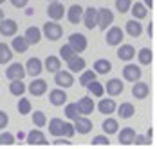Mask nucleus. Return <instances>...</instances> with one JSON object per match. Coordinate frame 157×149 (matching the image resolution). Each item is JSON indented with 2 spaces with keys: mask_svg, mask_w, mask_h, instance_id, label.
<instances>
[{
  "mask_svg": "<svg viewBox=\"0 0 157 149\" xmlns=\"http://www.w3.org/2000/svg\"><path fill=\"white\" fill-rule=\"evenodd\" d=\"M42 35H45V38H49L51 42H56V40H60V38H62L63 29H62V26H60L56 20H49V22L44 24Z\"/></svg>",
  "mask_w": 157,
  "mask_h": 149,
  "instance_id": "nucleus-1",
  "label": "nucleus"
},
{
  "mask_svg": "<svg viewBox=\"0 0 157 149\" xmlns=\"http://www.w3.org/2000/svg\"><path fill=\"white\" fill-rule=\"evenodd\" d=\"M54 84H56V87L69 89V87H72V85H74V77H72V73H71L69 69H67V71L58 69V71L54 73Z\"/></svg>",
  "mask_w": 157,
  "mask_h": 149,
  "instance_id": "nucleus-2",
  "label": "nucleus"
},
{
  "mask_svg": "<svg viewBox=\"0 0 157 149\" xmlns=\"http://www.w3.org/2000/svg\"><path fill=\"white\" fill-rule=\"evenodd\" d=\"M105 33H107L105 35V42H107L109 46H119L121 40H123V36H125L123 29L117 27V26H110V27H107Z\"/></svg>",
  "mask_w": 157,
  "mask_h": 149,
  "instance_id": "nucleus-3",
  "label": "nucleus"
},
{
  "mask_svg": "<svg viewBox=\"0 0 157 149\" xmlns=\"http://www.w3.org/2000/svg\"><path fill=\"white\" fill-rule=\"evenodd\" d=\"M112 22H114V13L110 11L109 7H101V9H98V29H101V31H105L107 27L112 26Z\"/></svg>",
  "mask_w": 157,
  "mask_h": 149,
  "instance_id": "nucleus-4",
  "label": "nucleus"
},
{
  "mask_svg": "<svg viewBox=\"0 0 157 149\" xmlns=\"http://www.w3.org/2000/svg\"><path fill=\"white\" fill-rule=\"evenodd\" d=\"M25 142H27V146H31V147H38V146H47V138H45V135L40 131V129H33L31 133H27L25 135Z\"/></svg>",
  "mask_w": 157,
  "mask_h": 149,
  "instance_id": "nucleus-5",
  "label": "nucleus"
},
{
  "mask_svg": "<svg viewBox=\"0 0 157 149\" xmlns=\"http://www.w3.org/2000/svg\"><path fill=\"white\" fill-rule=\"evenodd\" d=\"M69 46L76 51L78 55L83 53V51L87 49V36L83 33H72L69 36Z\"/></svg>",
  "mask_w": 157,
  "mask_h": 149,
  "instance_id": "nucleus-6",
  "label": "nucleus"
},
{
  "mask_svg": "<svg viewBox=\"0 0 157 149\" xmlns=\"http://www.w3.org/2000/svg\"><path fill=\"white\" fill-rule=\"evenodd\" d=\"M81 22L85 24V27L87 29H96V26H98V9L96 7H87V9H83V17H81Z\"/></svg>",
  "mask_w": 157,
  "mask_h": 149,
  "instance_id": "nucleus-7",
  "label": "nucleus"
},
{
  "mask_svg": "<svg viewBox=\"0 0 157 149\" xmlns=\"http://www.w3.org/2000/svg\"><path fill=\"white\" fill-rule=\"evenodd\" d=\"M74 124V131L79 133V135H89V133L92 131V122L87 118V115H79L78 118H74L72 120Z\"/></svg>",
  "mask_w": 157,
  "mask_h": 149,
  "instance_id": "nucleus-8",
  "label": "nucleus"
},
{
  "mask_svg": "<svg viewBox=\"0 0 157 149\" xmlns=\"http://www.w3.org/2000/svg\"><path fill=\"white\" fill-rule=\"evenodd\" d=\"M24 77H25V67L22 66L20 62H13L11 66L6 69V78L7 80H24Z\"/></svg>",
  "mask_w": 157,
  "mask_h": 149,
  "instance_id": "nucleus-9",
  "label": "nucleus"
},
{
  "mask_svg": "<svg viewBox=\"0 0 157 149\" xmlns=\"http://www.w3.org/2000/svg\"><path fill=\"white\" fill-rule=\"evenodd\" d=\"M141 75H143V69L136 64H126L123 67V78L126 82H136V80H141Z\"/></svg>",
  "mask_w": 157,
  "mask_h": 149,
  "instance_id": "nucleus-10",
  "label": "nucleus"
},
{
  "mask_svg": "<svg viewBox=\"0 0 157 149\" xmlns=\"http://www.w3.org/2000/svg\"><path fill=\"white\" fill-rule=\"evenodd\" d=\"M47 15L51 20H62L63 15H65V7H63V4L60 0H52V2H49V7H47Z\"/></svg>",
  "mask_w": 157,
  "mask_h": 149,
  "instance_id": "nucleus-11",
  "label": "nucleus"
},
{
  "mask_svg": "<svg viewBox=\"0 0 157 149\" xmlns=\"http://www.w3.org/2000/svg\"><path fill=\"white\" fill-rule=\"evenodd\" d=\"M29 93H31L33 97H44L45 93H47V82L45 80H42V78H38V77H34V80L29 84V87H25Z\"/></svg>",
  "mask_w": 157,
  "mask_h": 149,
  "instance_id": "nucleus-12",
  "label": "nucleus"
},
{
  "mask_svg": "<svg viewBox=\"0 0 157 149\" xmlns=\"http://www.w3.org/2000/svg\"><path fill=\"white\" fill-rule=\"evenodd\" d=\"M49 102H51L52 106H56V107L67 104V93H65V89H63V87H54V89H51V91H49Z\"/></svg>",
  "mask_w": 157,
  "mask_h": 149,
  "instance_id": "nucleus-13",
  "label": "nucleus"
},
{
  "mask_svg": "<svg viewBox=\"0 0 157 149\" xmlns=\"http://www.w3.org/2000/svg\"><path fill=\"white\" fill-rule=\"evenodd\" d=\"M24 67H25V75H29V77L34 78V77H40V73L44 71V62L34 56V58H29Z\"/></svg>",
  "mask_w": 157,
  "mask_h": 149,
  "instance_id": "nucleus-14",
  "label": "nucleus"
},
{
  "mask_svg": "<svg viewBox=\"0 0 157 149\" xmlns=\"http://www.w3.org/2000/svg\"><path fill=\"white\" fill-rule=\"evenodd\" d=\"M18 31V26L13 18H2L0 20V35L2 36H15Z\"/></svg>",
  "mask_w": 157,
  "mask_h": 149,
  "instance_id": "nucleus-15",
  "label": "nucleus"
},
{
  "mask_svg": "<svg viewBox=\"0 0 157 149\" xmlns=\"http://www.w3.org/2000/svg\"><path fill=\"white\" fill-rule=\"evenodd\" d=\"M150 93V85L146 82H141V80H136L134 85H132V97L137 100H144Z\"/></svg>",
  "mask_w": 157,
  "mask_h": 149,
  "instance_id": "nucleus-16",
  "label": "nucleus"
},
{
  "mask_svg": "<svg viewBox=\"0 0 157 149\" xmlns=\"http://www.w3.org/2000/svg\"><path fill=\"white\" fill-rule=\"evenodd\" d=\"M105 91H107V95H110V97H117V95H121L125 91V84L121 82V78H110L109 82H107Z\"/></svg>",
  "mask_w": 157,
  "mask_h": 149,
  "instance_id": "nucleus-17",
  "label": "nucleus"
},
{
  "mask_svg": "<svg viewBox=\"0 0 157 149\" xmlns=\"http://www.w3.org/2000/svg\"><path fill=\"white\" fill-rule=\"evenodd\" d=\"M65 15H67V20H69L71 24H79V22H81V17H83V7H81L79 4H72V6L65 11Z\"/></svg>",
  "mask_w": 157,
  "mask_h": 149,
  "instance_id": "nucleus-18",
  "label": "nucleus"
},
{
  "mask_svg": "<svg viewBox=\"0 0 157 149\" xmlns=\"http://www.w3.org/2000/svg\"><path fill=\"white\" fill-rule=\"evenodd\" d=\"M76 106H78L79 115H90V113L96 109V104H94V100L90 98V97H83V98H79L78 102H76Z\"/></svg>",
  "mask_w": 157,
  "mask_h": 149,
  "instance_id": "nucleus-19",
  "label": "nucleus"
},
{
  "mask_svg": "<svg viewBox=\"0 0 157 149\" xmlns=\"http://www.w3.org/2000/svg\"><path fill=\"white\" fill-rule=\"evenodd\" d=\"M116 135H117L119 146H132L134 136H136V129L134 127H125V129H121V133L117 131Z\"/></svg>",
  "mask_w": 157,
  "mask_h": 149,
  "instance_id": "nucleus-20",
  "label": "nucleus"
},
{
  "mask_svg": "<svg viewBox=\"0 0 157 149\" xmlns=\"http://www.w3.org/2000/svg\"><path fill=\"white\" fill-rule=\"evenodd\" d=\"M117 58L119 60H125V62H130L134 56H136V49H134V46H130V44H119V48H117Z\"/></svg>",
  "mask_w": 157,
  "mask_h": 149,
  "instance_id": "nucleus-21",
  "label": "nucleus"
},
{
  "mask_svg": "<svg viewBox=\"0 0 157 149\" xmlns=\"http://www.w3.org/2000/svg\"><path fill=\"white\" fill-rule=\"evenodd\" d=\"M87 66V62H85V58H81V56H72L71 60H67V69L71 71V73H81L83 69Z\"/></svg>",
  "mask_w": 157,
  "mask_h": 149,
  "instance_id": "nucleus-22",
  "label": "nucleus"
},
{
  "mask_svg": "<svg viewBox=\"0 0 157 149\" xmlns=\"http://www.w3.org/2000/svg\"><path fill=\"white\" fill-rule=\"evenodd\" d=\"M125 29H126V33L130 35L132 38H137V36H141V33H143L141 22H139V20H136V18H132V20H128V22H126Z\"/></svg>",
  "mask_w": 157,
  "mask_h": 149,
  "instance_id": "nucleus-23",
  "label": "nucleus"
},
{
  "mask_svg": "<svg viewBox=\"0 0 157 149\" xmlns=\"http://www.w3.org/2000/svg\"><path fill=\"white\" fill-rule=\"evenodd\" d=\"M116 102L114 98H101L99 100V104H98V111L101 113V115H112L114 111H116Z\"/></svg>",
  "mask_w": 157,
  "mask_h": 149,
  "instance_id": "nucleus-24",
  "label": "nucleus"
},
{
  "mask_svg": "<svg viewBox=\"0 0 157 149\" xmlns=\"http://www.w3.org/2000/svg\"><path fill=\"white\" fill-rule=\"evenodd\" d=\"M25 40L29 42V46H36L40 40H42V29H38L36 26H33V27H27V31H25Z\"/></svg>",
  "mask_w": 157,
  "mask_h": 149,
  "instance_id": "nucleus-25",
  "label": "nucleus"
},
{
  "mask_svg": "<svg viewBox=\"0 0 157 149\" xmlns=\"http://www.w3.org/2000/svg\"><path fill=\"white\" fill-rule=\"evenodd\" d=\"M112 71V62L107 58H98L94 62V73L96 75H107Z\"/></svg>",
  "mask_w": 157,
  "mask_h": 149,
  "instance_id": "nucleus-26",
  "label": "nucleus"
},
{
  "mask_svg": "<svg viewBox=\"0 0 157 149\" xmlns=\"http://www.w3.org/2000/svg\"><path fill=\"white\" fill-rule=\"evenodd\" d=\"M136 20H143V18L148 15V9H146V6L143 4V2H136V4H132L130 6V9H128Z\"/></svg>",
  "mask_w": 157,
  "mask_h": 149,
  "instance_id": "nucleus-27",
  "label": "nucleus"
},
{
  "mask_svg": "<svg viewBox=\"0 0 157 149\" xmlns=\"http://www.w3.org/2000/svg\"><path fill=\"white\" fill-rule=\"evenodd\" d=\"M85 87L89 89V93H90L92 97H96V98H101V97L105 95V85L101 82H98V80H90Z\"/></svg>",
  "mask_w": 157,
  "mask_h": 149,
  "instance_id": "nucleus-28",
  "label": "nucleus"
},
{
  "mask_svg": "<svg viewBox=\"0 0 157 149\" xmlns=\"http://www.w3.org/2000/svg\"><path fill=\"white\" fill-rule=\"evenodd\" d=\"M29 48V42L25 40V36H13V40H11V49L16 51V53H25Z\"/></svg>",
  "mask_w": 157,
  "mask_h": 149,
  "instance_id": "nucleus-29",
  "label": "nucleus"
},
{
  "mask_svg": "<svg viewBox=\"0 0 157 149\" xmlns=\"http://www.w3.org/2000/svg\"><path fill=\"white\" fill-rule=\"evenodd\" d=\"M44 69L49 73H56L58 69H62V60L60 56H47L44 60Z\"/></svg>",
  "mask_w": 157,
  "mask_h": 149,
  "instance_id": "nucleus-30",
  "label": "nucleus"
},
{
  "mask_svg": "<svg viewBox=\"0 0 157 149\" xmlns=\"http://www.w3.org/2000/svg\"><path fill=\"white\" fill-rule=\"evenodd\" d=\"M101 129H103L105 135H116V133L119 131V124H117L116 118H110V116L107 115V120L101 124Z\"/></svg>",
  "mask_w": 157,
  "mask_h": 149,
  "instance_id": "nucleus-31",
  "label": "nucleus"
},
{
  "mask_svg": "<svg viewBox=\"0 0 157 149\" xmlns=\"http://www.w3.org/2000/svg\"><path fill=\"white\" fill-rule=\"evenodd\" d=\"M137 60H139L141 66H150V64L154 62V51L150 49V48H143V49H139V53H137Z\"/></svg>",
  "mask_w": 157,
  "mask_h": 149,
  "instance_id": "nucleus-32",
  "label": "nucleus"
},
{
  "mask_svg": "<svg viewBox=\"0 0 157 149\" xmlns=\"http://www.w3.org/2000/svg\"><path fill=\"white\" fill-rule=\"evenodd\" d=\"M117 109V115L119 118H123V120H128V118H132L134 113H136V109H134V106L130 104V102H123L119 107H116Z\"/></svg>",
  "mask_w": 157,
  "mask_h": 149,
  "instance_id": "nucleus-33",
  "label": "nucleus"
},
{
  "mask_svg": "<svg viewBox=\"0 0 157 149\" xmlns=\"http://www.w3.org/2000/svg\"><path fill=\"white\" fill-rule=\"evenodd\" d=\"M9 93L13 95V97H22L24 93H25V84L22 82V80H9Z\"/></svg>",
  "mask_w": 157,
  "mask_h": 149,
  "instance_id": "nucleus-34",
  "label": "nucleus"
},
{
  "mask_svg": "<svg viewBox=\"0 0 157 149\" xmlns=\"http://www.w3.org/2000/svg\"><path fill=\"white\" fill-rule=\"evenodd\" d=\"M62 118H51L49 120V135L52 136H62Z\"/></svg>",
  "mask_w": 157,
  "mask_h": 149,
  "instance_id": "nucleus-35",
  "label": "nucleus"
},
{
  "mask_svg": "<svg viewBox=\"0 0 157 149\" xmlns=\"http://www.w3.org/2000/svg\"><path fill=\"white\" fill-rule=\"evenodd\" d=\"M11 58H13V49L7 44L0 42V64H7L11 62Z\"/></svg>",
  "mask_w": 157,
  "mask_h": 149,
  "instance_id": "nucleus-36",
  "label": "nucleus"
},
{
  "mask_svg": "<svg viewBox=\"0 0 157 149\" xmlns=\"http://www.w3.org/2000/svg\"><path fill=\"white\" fill-rule=\"evenodd\" d=\"M33 124H34V127H45V124H47L45 113H44V111H34V113H33Z\"/></svg>",
  "mask_w": 157,
  "mask_h": 149,
  "instance_id": "nucleus-37",
  "label": "nucleus"
},
{
  "mask_svg": "<svg viewBox=\"0 0 157 149\" xmlns=\"http://www.w3.org/2000/svg\"><path fill=\"white\" fill-rule=\"evenodd\" d=\"M90 146L92 147H109L110 146L109 135H98V136H94L92 142H90Z\"/></svg>",
  "mask_w": 157,
  "mask_h": 149,
  "instance_id": "nucleus-38",
  "label": "nucleus"
},
{
  "mask_svg": "<svg viewBox=\"0 0 157 149\" xmlns=\"http://www.w3.org/2000/svg\"><path fill=\"white\" fill-rule=\"evenodd\" d=\"M90 80H96V73L92 71V69H83V71H81V75H79V80H78L79 85H83V87H85Z\"/></svg>",
  "mask_w": 157,
  "mask_h": 149,
  "instance_id": "nucleus-39",
  "label": "nucleus"
},
{
  "mask_svg": "<svg viewBox=\"0 0 157 149\" xmlns=\"http://www.w3.org/2000/svg\"><path fill=\"white\" fill-rule=\"evenodd\" d=\"M16 109H18V113H20L22 116H24V115H29V113L33 111L31 102H29L27 98H22V97H20V100H18V106H16Z\"/></svg>",
  "mask_w": 157,
  "mask_h": 149,
  "instance_id": "nucleus-40",
  "label": "nucleus"
},
{
  "mask_svg": "<svg viewBox=\"0 0 157 149\" xmlns=\"http://www.w3.org/2000/svg\"><path fill=\"white\" fill-rule=\"evenodd\" d=\"M76 55H78V53L72 49L69 44H65V46L60 48V60H65V62H67V60H71V58H72V56H76Z\"/></svg>",
  "mask_w": 157,
  "mask_h": 149,
  "instance_id": "nucleus-41",
  "label": "nucleus"
},
{
  "mask_svg": "<svg viewBox=\"0 0 157 149\" xmlns=\"http://www.w3.org/2000/svg\"><path fill=\"white\" fill-rule=\"evenodd\" d=\"M65 116H67L69 120H74V118H78V116H79V111H78V106H76V102L65 104Z\"/></svg>",
  "mask_w": 157,
  "mask_h": 149,
  "instance_id": "nucleus-42",
  "label": "nucleus"
},
{
  "mask_svg": "<svg viewBox=\"0 0 157 149\" xmlns=\"http://www.w3.org/2000/svg\"><path fill=\"white\" fill-rule=\"evenodd\" d=\"M13 144H15V135L13 133L6 131L0 135V147H11Z\"/></svg>",
  "mask_w": 157,
  "mask_h": 149,
  "instance_id": "nucleus-43",
  "label": "nucleus"
},
{
  "mask_svg": "<svg viewBox=\"0 0 157 149\" xmlns=\"http://www.w3.org/2000/svg\"><path fill=\"white\" fill-rule=\"evenodd\" d=\"M74 126L71 124V122H63L62 124V136H65V138H72L74 136Z\"/></svg>",
  "mask_w": 157,
  "mask_h": 149,
  "instance_id": "nucleus-44",
  "label": "nucleus"
},
{
  "mask_svg": "<svg viewBox=\"0 0 157 149\" xmlns=\"http://www.w3.org/2000/svg\"><path fill=\"white\" fill-rule=\"evenodd\" d=\"M130 6H132V0H116V9L119 13H128Z\"/></svg>",
  "mask_w": 157,
  "mask_h": 149,
  "instance_id": "nucleus-45",
  "label": "nucleus"
},
{
  "mask_svg": "<svg viewBox=\"0 0 157 149\" xmlns=\"http://www.w3.org/2000/svg\"><path fill=\"white\" fill-rule=\"evenodd\" d=\"M72 144L69 142V138H60V136H56V140H52V147H71Z\"/></svg>",
  "mask_w": 157,
  "mask_h": 149,
  "instance_id": "nucleus-46",
  "label": "nucleus"
},
{
  "mask_svg": "<svg viewBox=\"0 0 157 149\" xmlns=\"http://www.w3.org/2000/svg\"><path fill=\"white\" fill-rule=\"evenodd\" d=\"M132 144H136V146H146V144H150V140H148L146 136H143V135H137V133H136Z\"/></svg>",
  "mask_w": 157,
  "mask_h": 149,
  "instance_id": "nucleus-47",
  "label": "nucleus"
},
{
  "mask_svg": "<svg viewBox=\"0 0 157 149\" xmlns=\"http://www.w3.org/2000/svg\"><path fill=\"white\" fill-rule=\"evenodd\" d=\"M7 124H9V116H7V113H6V111H0V129H6Z\"/></svg>",
  "mask_w": 157,
  "mask_h": 149,
  "instance_id": "nucleus-48",
  "label": "nucleus"
},
{
  "mask_svg": "<svg viewBox=\"0 0 157 149\" xmlns=\"http://www.w3.org/2000/svg\"><path fill=\"white\" fill-rule=\"evenodd\" d=\"M13 6H15L16 9H22V7H27V4H29V0H9Z\"/></svg>",
  "mask_w": 157,
  "mask_h": 149,
  "instance_id": "nucleus-49",
  "label": "nucleus"
},
{
  "mask_svg": "<svg viewBox=\"0 0 157 149\" xmlns=\"http://www.w3.org/2000/svg\"><path fill=\"white\" fill-rule=\"evenodd\" d=\"M146 31H148V36L150 38H155V22H150L148 27H146Z\"/></svg>",
  "mask_w": 157,
  "mask_h": 149,
  "instance_id": "nucleus-50",
  "label": "nucleus"
},
{
  "mask_svg": "<svg viewBox=\"0 0 157 149\" xmlns=\"http://www.w3.org/2000/svg\"><path fill=\"white\" fill-rule=\"evenodd\" d=\"M143 4L146 6V9H154L155 7V0H144Z\"/></svg>",
  "mask_w": 157,
  "mask_h": 149,
  "instance_id": "nucleus-51",
  "label": "nucleus"
},
{
  "mask_svg": "<svg viewBox=\"0 0 157 149\" xmlns=\"http://www.w3.org/2000/svg\"><path fill=\"white\" fill-rule=\"evenodd\" d=\"M154 135H155V129H154V127H150V129H148V133H146V138L152 142V140H154Z\"/></svg>",
  "mask_w": 157,
  "mask_h": 149,
  "instance_id": "nucleus-52",
  "label": "nucleus"
},
{
  "mask_svg": "<svg viewBox=\"0 0 157 149\" xmlns=\"http://www.w3.org/2000/svg\"><path fill=\"white\" fill-rule=\"evenodd\" d=\"M16 138H18V140H24V138H25V133H24V131H18Z\"/></svg>",
  "mask_w": 157,
  "mask_h": 149,
  "instance_id": "nucleus-53",
  "label": "nucleus"
},
{
  "mask_svg": "<svg viewBox=\"0 0 157 149\" xmlns=\"http://www.w3.org/2000/svg\"><path fill=\"white\" fill-rule=\"evenodd\" d=\"M33 13H34V9H33V7H27V9H25V15H27V17H31Z\"/></svg>",
  "mask_w": 157,
  "mask_h": 149,
  "instance_id": "nucleus-54",
  "label": "nucleus"
},
{
  "mask_svg": "<svg viewBox=\"0 0 157 149\" xmlns=\"http://www.w3.org/2000/svg\"><path fill=\"white\" fill-rule=\"evenodd\" d=\"M4 18V11H2V7H0V20Z\"/></svg>",
  "mask_w": 157,
  "mask_h": 149,
  "instance_id": "nucleus-55",
  "label": "nucleus"
},
{
  "mask_svg": "<svg viewBox=\"0 0 157 149\" xmlns=\"http://www.w3.org/2000/svg\"><path fill=\"white\" fill-rule=\"evenodd\" d=\"M4 2H6V0H0V4H4Z\"/></svg>",
  "mask_w": 157,
  "mask_h": 149,
  "instance_id": "nucleus-56",
  "label": "nucleus"
},
{
  "mask_svg": "<svg viewBox=\"0 0 157 149\" xmlns=\"http://www.w3.org/2000/svg\"><path fill=\"white\" fill-rule=\"evenodd\" d=\"M47 2H52V0H47Z\"/></svg>",
  "mask_w": 157,
  "mask_h": 149,
  "instance_id": "nucleus-57",
  "label": "nucleus"
}]
</instances>
